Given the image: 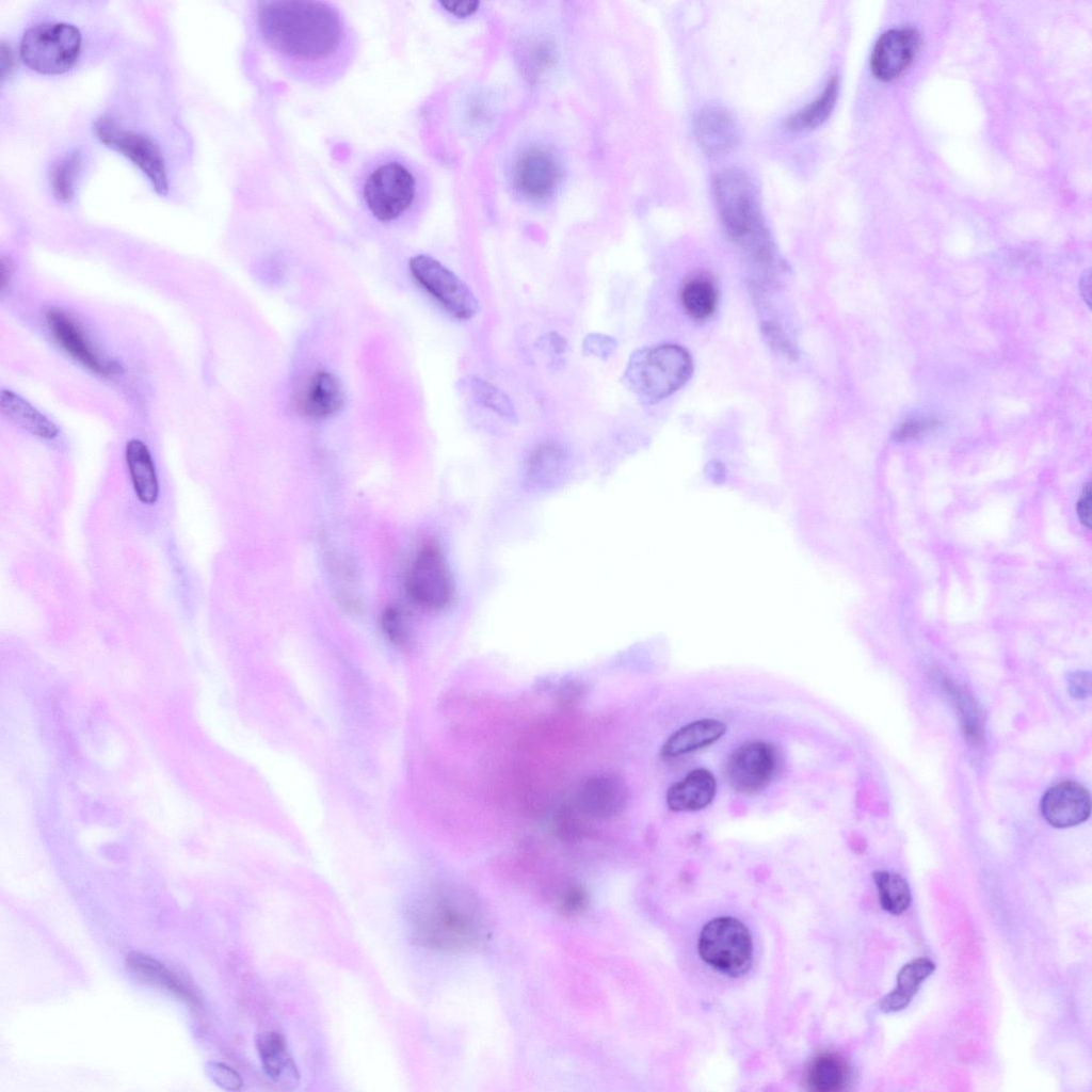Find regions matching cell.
Here are the masks:
<instances>
[{"label": "cell", "mask_w": 1092, "mask_h": 1092, "mask_svg": "<svg viewBox=\"0 0 1092 1092\" xmlns=\"http://www.w3.org/2000/svg\"><path fill=\"white\" fill-rule=\"evenodd\" d=\"M259 39L277 66L301 84L323 89L342 79L358 53V36L331 1L266 0L254 10Z\"/></svg>", "instance_id": "cell-1"}, {"label": "cell", "mask_w": 1092, "mask_h": 1092, "mask_svg": "<svg viewBox=\"0 0 1092 1092\" xmlns=\"http://www.w3.org/2000/svg\"><path fill=\"white\" fill-rule=\"evenodd\" d=\"M355 190L363 208L385 225L410 222L430 199L425 171L410 156L395 149L381 150L362 164Z\"/></svg>", "instance_id": "cell-2"}, {"label": "cell", "mask_w": 1092, "mask_h": 1092, "mask_svg": "<svg viewBox=\"0 0 1092 1092\" xmlns=\"http://www.w3.org/2000/svg\"><path fill=\"white\" fill-rule=\"evenodd\" d=\"M415 944L438 951H462L486 935V911L471 892L456 886L435 887L418 896L406 912Z\"/></svg>", "instance_id": "cell-3"}, {"label": "cell", "mask_w": 1092, "mask_h": 1092, "mask_svg": "<svg viewBox=\"0 0 1092 1092\" xmlns=\"http://www.w3.org/2000/svg\"><path fill=\"white\" fill-rule=\"evenodd\" d=\"M712 190L729 239L765 274L770 273L774 267L773 244L750 177L737 168L725 170L714 177Z\"/></svg>", "instance_id": "cell-4"}, {"label": "cell", "mask_w": 1092, "mask_h": 1092, "mask_svg": "<svg viewBox=\"0 0 1092 1092\" xmlns=\"http://www.w3.org/2000/svg\"><path fill=\"white\" fill-rule=\"evenodd\" d=\"M693 360L684 347L661 343L635 351L623 383L643 403L654 404L680 389L691 378Z\"/></svg>", "instance_id": "cell-5"}, {"label": "cell", "mask_w": 1092, "mask_h": 1092, "mask_svg": "<svg viewBox=\"0 0 1092 1092\" xmlns=\"http://www.w3.org/2000/svg\"><path fill=\"white\" fill-rule=\"evenodd\" d=\"M697 950L704 962L729 977L744 975L752 965L751 933L735 917L721 916L709 920L701 930Z\"/></svg>", "instance_id": "cell-6"}, {"label": "cell", "mask_w": 1092, "mask_h": 1092, "mask_svg": "<svg viewBox=\"0 0 1092 1092\" xmlns=\"http://www.w3.org/2000/svg\"><path fill=\"white\" fill-rule=\"evenodd\" d=\"M81 50L79 30L66 22H44L29 28L20 41V55L32 69L61 74L77 61Z\"/></svg>", "instance_id": "cell-7"}, {"label": "cell", "mask_w": 1092, "mask_h": 1092, "mask_svg": "<svg viewBox=\"0 0 1092 1092\" xmlns=\"http://www.w3.org/2000/svg\"><path fill=\"white\" fill-rule=\"evenodd\" d=\"M408 266L417 284L451 316L468 320L479 312V300L471 289L438 260L417 255L410 260Z\"/></svg>", "instance_id": "cell-8"}, {"label": "cell", "mask_w": 1092, "mask_h": 1092, "mask_svg": "<svg viewBox=\"0 0 1092 1092\" xmlns=\"http://www.w3.org/2000/svg\"><path fill=\"white\" fill-rule=\"evenodd\" d=\"M406 589L421 609L438 611L450 604L453 583L437 545L427 543L416 553L407 572Z\"/></svg>", "instance_id": "cell-9"}, {"label": "cell", "mask_w": 1092, "mask_h": 1092, "mask_svg": "<svg viewBox=\"0 0 1092 1092\" xmlns=\"http://www.w3.org/2000/svg\"><path fill=\"white\" fill-rule=\"evenodd\" d=\"M94 130L102 143L129 158L148 177L159 194L167 193L168 183L164 160L159 147L150 138L126 130L113 118L107 116L95 122Z\"/></svg>", "instance_id": "cell-10"}, {"label": "cell", "mask_w": 1092, "mask_h": 1092, "mask_svg": "<svg viewBox=\"0 0 1092 1092\" xmlns=\"http://www.w3.org/2000/svg\"><path fill=\"white\" fill-rule=\"evenodd\" d=\"M781 767L778 750L766 741H750L735 749L728 756L724 775L737 792L754 794L767 788Z\"/></svg>", "instance_id": "cell-11"}, {"label": "cell", "mask_w": 1092, "mask_h": 1092, "mask_svg": "<svg viewBox=\"0 0 1092 1092\" xmlns=\"http://www.w3.org/2000/svg\"><path fill=\"white\" fill-rule=\"evenodd\" d=\"M45 319L53 340L78 364L101 376H113L123 371L117 360L98 350L70 312L54 307L46 312Z\"/></svg>", "instance_id": "cell-12"}, {"label": "cell", "mask_w": 1092, "mask_h": 1092, "mask_svg": "<svg viewBox=\"0 0 1092 1092\" xmlns=\"http://www.w3.org/2000/svg\"><path fill=\"white\" fill-rule=\"evenodd\" d=\"M562 167L552 150L530 146L516 160L513 179L516 189L527 198L543 202L559 187Z\"/></svg>", "instance_id": "cell-13"}, {"label": "cell", "mask_w": 1092, "mask_h": 1092, "mask_svg": "<svg viewBox=\"0 0 1092 1092\" xmlns=\"http://www.w3.org/2000/svg\"><path fill=\"white\" fill-rule=\"evenodd\" d=\"M344 402L340 380L331 371L317 370L303 378L291 396V406L300 416L322 420L337 414Z\"/></svg>", "instance_id": "cell-14"}, {"label": "cell", "mask_w": 1092, "mask_h": 1092, "mask_svg": "<svg viewBox=\"0 0 1092 1092\" xmlns=\"http://www.w3.org/2000/svg\"><path fill=\"white\" fill-rule=\"evenodd\" d=\"M919 45V33L913 28L885 31L878 38L871 53L872 74L882 81L898 78L914 60Z\"/></svg>", "instance_id": "cell-15"}, {"label": "cell", "mask_w": 1092, "mask_h": 1092, "mask_svg": "<svg viewBox=\"0 0 1092 1092\" xmlns=\"http://www.w3.org/2000/svg\"><path fill=\"white\" fill-rule=\"evenodd\" d=\"M1043 818L1055 828L1064 829L1085 822L1091 814L1089 791L1076 782L1065 781L1048 788L1040 803Z\"/></svg>", "instance_id": "cell-16"}, {"label": "cell", "mask_w": 1092, "mask_h": 1092, "mask_svg": "<svg viewBox=\"0 0 1092 1092\" xmlns=\"http://www.w3.org/2000/svg\"><path fill=\"white\" fill-rule=\"evenodd\" d=\"M627 794L622 780L615 775L600 774L588 778L580 787L577 807L585 816L609 818L624 808Z\"/></svg>", "instance_id": "cell-17"}, {"label": "cell", "mask_w": 1092, "mask_h": 1092, "mask_svg": "<svg viewBox=\"0 0 1092 1092\" xmlns=\"http://www.w3.org/2000/svg\"><path fill=\"white\" fill-rule=\"evenodd\" d=\"M694 133L700 146L711 155L730 150L740 139L735 116L727 109L716 106L706 107L697 113Z\"/></svg>", "instance_id": "cell-18"}, {"label": "cell", "mask_w": 1092, "mask_h": 1092, "mask_svg": "<svg viewBox=\"0 0 1092 1092\" xmlns=\"http://www.w3.org/2000/svg\"><path fill=\"white\" fill-rule=\"evenodd\" d=\"M716 793L714 775L705 768H696L668 789L665 801L673 812H695L707 807Z\"/></svg>", "instance_id": "cell-19"}, {"label": "cell", "mask_w": 1092, "mask_h": 1092, "mask_svg": "<svg viewBox=\"0 0 1092 1092\" xmlns=\"http://www.w3.org/2000/svg\"><path fill=\"white\" fill-rule=\"evenodd\" d=\"M125 964L129 974L140 983L171 993L190 1005H196L197 998L182 980L155 958L131 951Z\"/></svg>", "instance_id": "cell-20"}, {"label": "cell", "mask_w": 1092, "mask_h": 1092, "mask_svg": "<svg viewBox=\"0 0 1092 1092\" xmlns=\"http://www.w3.org/2000/svg\"><path fill=\"white\" fill-rule=\"evenodd\" d=\"M726 728V724L717 719L692 721L667 739L660 754L663 758H675L706 748L718 741Z\"/></svg>", "instance_id": "cell-21"}, {"label": "cell", "mask_w": 1092, "mask_h": 1092, "mask_svg": "<svg viewBox=\"0 0 1092 1092\" xmlns=\"http://www.w3.org/2000/svg\"><path fill=\"white\" fill-rule=\"evenodd\" d=\"M125 459L136 498L143 504H154L159 497V481L148 447L132 438L126 445Z\"/></svg>", "instance_id": "cell-22"}, {"label": "cell", "mask_w": 1092, "mask_h": 1092, "mask_svg": "<svg viewBox=\"0 0 1092 1092\" xmlns=\"http://www.w3.org/2000/svg\"><path fill=\"white\" fill-rule=\"evenodd\" d=\"M0 408L3 416L33 436L51 440L59 435V429L53 421L11 389L1 390Z\"/></svg>", "instance_id": "cell-23"}, {"label": "cell", "mask_w": 1092, "mask_h": 1092, "mask_svg": "<svg viewBox=\"0 0 1092 1092\" xmlns=\"http://www.w3.org/2000/svg\"><path fill=\"white\" fill-rule=\"evenodd\" d=\"M256 1045L262 1067L272 1080L285 1087L299 1082V1072L283 1034L275 1031L261 1033Z\"/></svg>", "instance_id": "cell-24"}, {"label": "cell", "mask_w": 1092, "mask_h": 1092, "mask_svg": "<svg viewBox=\"0 0 1092 1092\" xmlns=\"http://www.w3.org/2000/svg\"><path fill=\"white\" fill-rule=\"evenodd\" d=\"M934 970L935 964L928 958H916L905 963L897 975L896 987L880 1000V1010L890 1013L905 1009Z\"/></svg>", "instance_id": "cell-25"}, {"label": "cell", "mask_w": 1092, "mask_h": 1092, "mask_svg": "<svg viewBox=\"0 0 1092 1092\" xmlns=\"http://www.w3.org/2000/svg\"><path fill=\"white\" fill-rule=\"evenodd\" d=\"M850 1080V1067L845 1058L837 1053L818 1054L806 1070L808 1089L818 1092H837L846 1088Z\"/></svg>", "instance_id": "cell-26"}, {"label": "cell", "mask_w": 1092, "mask_h": 1092, "mask_svg": "<svg viewBox=\"0 0 1092 1092\" xmlns=\"http://www.w3.org/2000/svg\"><path fill=\"white\" fill-rule=\"evenodd\" d=\"M679 298L686 314L696 322H704L717 309L719 291L713 279L701 273L687 278Z\"/></svg>", "instance_id": "cell-27"}, {"label": "cell", "mask_w": 1092, "mask_h": 1092, "mask_svg": "<svg viewBox=\"0 0 1092 1092\" xmlns=\"http://www.w3.org/2000/svg\"><path fill=\"white\" fill-rule=\"evenodd\" d=\"M838 78L833 76L820 95L786 121L791 131H805L817 128L831 115L838 96Z\"/></svg>", "instance_id": "cell-28"}, {"label": "cell", "mask_w": 1092, "mask_h": 1092, "mask_svg": "<svg viewBox=\"0 0 1092 1092\" xmlns=\"http://www.w3.org/2000/svg\"><path fill=\"white\" fill-rule=\"evenodd\" d=\"M873 881L884 911L900 915L909 909L912 894L904 878L895 872L878 870L873 872Z\"/></svg>", "instance_id": "cell-29"}, {"label": "cell", "mask_w": 1092, "mask_h": 1092, "mask_svg": "<svg viewBox=\"0 0 1092 1092\" xmlns=\"http://www.w3.org/2000/svg\"><path fill=\"white\" fill-rule=\"evenodd\" d=\"M943 686L959 711L962 729L966 739L973 744L980 743L983 736L979 710L976 703L970 695L965 692V690L957 686L950 679L945 678L943 680Z\"/></svg>", "instance_id": "cell-30"}, {"label": "cell", "mask_w": 1092, "mask_h": 1092, "mask_svg": "<svg viewBox=\"0 0 1092 1092\" xmlns=\"http://www.w3.org/2000/svg\"><path fill=\"white\" fill-rule=\"evenodd\" d=\"M471 390L475 399L484 407L510 421L517 419L516 411L509 396L492 383L473 376Z\"/></svg>", "instance_id": "cell-31"}, {"label": "cell", "mask_w": 1092, "mask_h": 1092, "mask_svg": "<svg viewBox=\"0 0 1092 1092\" xmlns=\"http://www.w3.org/2000/svg\"><path fill=\"white\" fill-rule=\"evenodd\" d=\"M80 166L81 156L78 151H74L64 157L53 168L50 183L52 193L59 200L69 202L73 198L75 180Z\"/></svg>", "instance_id": "cell-32"}, {"label": "cell", "mask_w": 1092, "mask_h": 1092, "mask_svg": "<svg viewBox=\"0 0 1092 1092\" xmlns=\"http://www.w3.org/2000/svg\"><path fill=\"white\" fill-rule=\"evenodd\" d=\"M548 895L556 909L565 915L581 913L588 904V894L578 884L565 883L556 885Z\"/></svg>", "instance_id": "cell-33"}, {"label": "cell", "mask_w": 1092, "mask_h": 1092, "mask_svg": "<svg viewBox=\"0 0 1092 1092\" xmlns=\"http://www.w3.org/2000/svg\"><path fill=\"white\" fill-rule=\"evenodd\" d=\"M937 421L929 417H914L901 422L894 431L893 438L896 441H904L916 438L935 429Z\"/></svg>", "instance_id": "cell-34"}, {"label": "cell", "mask_w": 1092, "mask_h": 1092, "mask_svg": "<svg viewBox=\"0 0 1092 1092\" xmlns=\"http://www.w3.org/2000/svg\"><path fill=\"white\" fill-rule=\"evenodd\" d=\"M616 340L608 335L600 333H591L587 335L582 342L583 352L588 355H592L601 359H607L616 350Z\"/></svg>", "instance_id": "cell-35"}, {"label": "cell", "mask_w": 1092, "mask_h": 1092, "mask_svg": "<svg viewBox=\"0 0 1092 1092\" xmlns=\"http://www.w3.org/2000/svg\"><path fill=\"white\" fill-rule=\"evenodd\" d=\"M762 334L767 343L776 352L793 358L797 356V351L793 344L788 339L785 332L775 323L765 322L762 327Z\"/></svg>", "instance_id": "cell-36"}, {"label": "cell", "mask_w": 1092, "mask_h": 1092, "mask_svg": "<svg viewBox=\"0 0 1092 1092\" xmlns=\"http://www.w3.org/2000/svg\"><path fill=\"white\" fill-rule=\"evenodd\" d=\"M206 1070L212 1080L226 1090H238L242 1086L239 1074L224 1063L209 1062Z\"/></svg>", "instance_id": "cell-37"}, {"label": "cell", "mask_w": 1092, "mask_h": 1092, "mask_svg": "<svg viewBox=\"0 0 1092 1092\" xmlns=\"http://www.w3.org/2000/svg\"><path fill=\"white\" fill-rule=\"evenodd\" d=\"M403 617L398 609L389 608L383 616V626L387 636L398 644L405 642L406 635Z\"/></svg>", "instance_id": "cell-38"}, {"label": "cell", "mask_w": 1092, "mask_h": 1092, "mask_svg": "<svg viewBox=\"0 0 1092 1092\" xmlns=\"http://www.w3.org/2000/svg\"><path fill=\"white\" fill-rule=\"evenodd\" d=\"M1067 685L1073 697L1083 700L1090 695L1091 676L1089 672L1076 671L1069 675Z\"/></svg>", "instance_id": "cell-39"}, {"label": "cell", "mask_w": 1092, "mask_h": 1092, "mask_svg": "<svg viewBox=\"0 0 1092 1092\" xmlns=\"http://www.w3.org/2000/svg\"><path fill=\"white\" fill-rule=\"evenodd\" d=\"M566 346L567 344L565 342V339L553 332L546 334L539 340V347L543 350V352L548 354L555 360V363L559 358L564 356Z\"/></svg>", "instance_id": "cell-40"}, {"label": "cell", "mask_w": 1092, "mask_h": 1092, "mask_svg": "<svg viewBox=\"0 0 1092 1092\" xmlns=\"http://www.w3.org/2000/svg\"><path fill=\"white\" fill-rule=\"evenodd\" d=\"M440 9L455 17H467L472 15L479 7L478 1H438Z\"/></svg>", "instance_id": "cell-41"}, {"label": "cell", "mask_w": 1092, "mask_h": 1092, "mask_svg": "<svg viewBox=\"0 0 1092 1092\" xmlns=\"http://www.w3.org/2000/svg\"><path fill=\"white\" fill-rule=\"evenodd\" d=\"M1077 515L1079 520L1088 529L1091 528V487L1090 484L1085 486L1081 497L1077 503Z\"/></svg>", "instance_id": "cell-42"}, {"label": "cell", "mask_w": 1092, "mask_h": 1092, "mask_svg": "<svg viewBox=\"0 0 1092 1092\" xmlns=\"http://www.w3.org/2000/svg\"><path fill=\"white\" fill-rule=\"evenodd\" d=\"M13 67L14 58L11 47L7 46L4 42H2L0 47V68L2 80L7 78L12 74Z\"/></svg>", "instance_id": "cell-43"}, {"label": "cell", "mask_w": 1092, "mask_h": 1092, "mask_svg": "<svg viewBox=\"0 0 1092 1092\" xmlns=\"http://www.w3.org/2000/svg\"><path fill=\"white\" fill-rule=\"evenodd\" d=\"M13 275L12 261L6 257L0 259V290L4 292L11 283Z\"/></svg>", "instance_id": "cell-44"}, {"label": "cell", "mask_w": 1092, "mask_h": 1092, "mask_svg": "<svg viewBox=\"0 0 1092 1092\" xmlns=\"http://www.w3.org/2000/svg\"><path fill=\"white\" fill-rule=\"evenodd\" d=\"M1080 289H1081V293L1083 295V299L1086 300V302L1088 304H1090V300H1089V296H1090V274H1089V272H1087V273H1085L1082 275L1081 284H1080Z\"/></svg>", "instance_id": "cell-45"}]
</instances>
